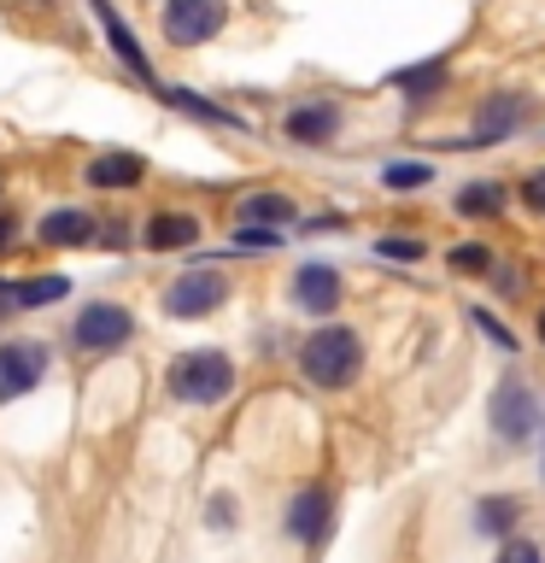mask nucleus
Here are the masks:
<instances>
[{
  "mask_svg": "<svg viewBox=\"0 0 545 563\" xmlns=\"http://www.w3.org/2000/svg\"><path fill=\"white\" fill-rule=\"evenodd\" d=\"M135 334V317L123 311V306H112V299H94V306H82L77 311V323H70V341H77L82 352H112V346H123Z\"/></svg>",
  "mask_w": 545,
  "mask_h": 563,
  "instance_id": "423d86ee",
  "label": "nucleus"
},
{
  "mask_svg": "<svg viewBox=\"0 0 545 563\" xmlns=\"http://www.w3.org/2000/svg\"><path fill=\"white\" fill-rule=\"evenodd\" d=\"M469 323H475V329H487V341H499L504 352L516 346V334H510V329H504V323H499V317H492V311H481V306H469Z\"/></svg>",
  "mask_w": 545,
  "mask_h": 563,
  "instance_id": "4be33fe9",
  "label": "nucleus"
},
{
  "mask_svg": "<svg viewBox=\"0 0 545 563\" xmlns=\"http://www.w3.org/2000/svg\"><path fill=\"white\" fill-rule=\"evenodd\" d=\"M158 24H165L170 47H200L229 24V0H165Z\"/></svg>",
  "mask_w": 545,
  "mask_h": 563,
  "instance_id": "7ed1b4c3",
  "label": "nucleus"
},
{
  "mask_svg": "<svg viewBox=\"0 0 545 563\" xmlns=\"http://www.w3.org/2000/svg\"><path fill=\"white\" fill-rule=\"evenodd\" d=\"M47 364H53L47 341H7L0 346V405L35 394L42 376H47Z\"/></svg>",
  "mask_w": 545,
  "mask_h": 563,
  "instance_id": "39448f33",
  "label": "nucleus"
},
{
  "mask_svg": "<svg viewBox=\"0 0 545 563\" xmlns=\"http://www.w3.org/2000/svg\"><path fill=\"white\" fill-rule=\"evenodd\" d=\"M299 369H305L316 387H346V382H358V369H364V341L346 323H323V329L305 334V346H299Z\"/></svg>",
  "mask_w": 545,
  "mask_h": 563,
  "instance_id": "f03ea898",
  "label": "nucleus"
},
{
  "mask_svg": "<svg viewBox=\"0 0 545 563\" xmlns=\"http://www.w3.org/2000/svg\"><path fill=\"white\" fill-rule=\"evenodd\" d=\"M241 223H253V229L293 223V200H288V194H246V200H241Z\"/></svg>",
  "mask_w": 545,
  "mask_h": 563,
  "instance_id": "f3484780",
  "label": "nucleus"
},
{
  "mask_svg": "<svg viewBox=\"0 0 545 563\" xmlns=\"http://www.w3.org/2000/svg\"><path fill=\"white\" fill-rule=\"evenodd\" d=\"M381 183L387 188H422V183H434V165H387Z\"/></svg>",
  "mask_w": 545,
  "mask_h": 563,
  "instance_id": "412c9836",
  "label": "nucleus"
},
{
  "mask_svg": "<svg viewBox=\"0 0 545 563\" xmlns=\"http://www.w3.org/2000/svg\"><path fill=\"white\" fill-rule=\"evenodd\" d=\"M452 271H492L487 246H457V253H452Z\"/></svg>",
  "mask_w": 545,
  "mask_h": 563,
  "instance_id": "b1692460",
  "label": "nucleus"
},
{
  "mask_svg": "<svg viewBox=\"0 0 545 563\" xmlns=\"http://www.w3.org/2000/svg\"><path fill=\"white\" fill-rule=\"evenodd\" d=\"M12 241H18V218H7V211H0V253H7Z\"/></svg>",
  "mask_w": 545,
  "mask_h": 563,
  "instance_id": "c756f323",
  "label": "nucleus"
},
{
  "mask_svg": "<svg viewBox=\"0 0 545 563\" xmlns=\"http://www.w3.org/2000/svg\"><path fill=\"white\" fill-rule=\"evenodd\" d=\"M223 299H229V282L218 271H188L165 288V311L170 317H205V311H218Z\"/></svg>",
  "mask_w": 545,
  "mask_h": 563,
  "instance_id": "6e6552de",
  "label": "nucleus"
},
{
  "mask_svg": "<svg viewBox=\"0 0 545 563\" xmlns=\"http://www.w3.org/2000/svg\"><path fill=\"white\" fill-rule=\"evenodd\" d=\"M381 258H422V241H376Z\"/></svg>",
  "mask_w": 545,
  "mask_h": 563,
  "instance_id": "a878e982",
  "label": "nucleus"
},
{
  "mask_svg": "<svg viewBox=\"0 0 545 563\" xmlns=\"http://www.w3.org/2000/svg\"><path fill=\"white\" fill-rule=\"evenodd\" d=\"M165 387H170V399H182V405H218V399H229V387H235V364H229V352H218V346L176 352L170 369H165Z\"/></svg>",
  "mask_w": 545,
  "mask_h": 563,
  "instance_id": "f257e3e1",
  "label": "nucleus"
},
{
  "mask_svg": "<svg viewBox=\"0 0 545 563\" xmlns=\"http://www.w3.org/2000/svg\"><path fill=\"white\" fill-rule=\"evenodd\" d=\"M522 200H527V211H545V170H534L522 183Z\"/></svg>",
  "mask_w": 545,
  "mask_h": 563,
  "instance_id": "bb28decb",
  "label": "nucleus"
},
{
  "mask_svg": "<svg viewBox=\"0 0 545 563\" xmlns=\"http://www.w3.org/2000/svg\"><path fill=\"white\" fill-rule=\"evenodd\" d=\"M70 294V276L59 271H47V276H18V306H53V299H65Z\"/></svg>",
  "mask_w": 545,
  "mask_h": 563,
  "instance_id": "a211bd4d",
  "label": "nucleus"
},
{
  "mask_svg": "<svg viewBox=\"0 0 545 563\" xmlns=\"http://www.w3.org/2000/svg\"><path fill=\"white\" fill-rule=\"evenodd\" d=\"M12 311H24L18 306V276H0V317H12Z\"/></svg>",
  "mask_w": 545,
  "mask_h": 563,
  "instance_id": "c85d7f7f",
  "label": "nucleus"
},
{
  "mask_svg": "<svg viewBox=\"0 0 545 563\" xmlns=\"http://www.w3.org/2000/svg\"><path fill=\"white\" fill-rule=\"evenodd\" d=\"M211 528H235V499H229V493L211 499Z\"/></svg>",
  "mask_w": 545,
  "mask_h": 563,
  "instance_id": "cd10ccee",
  "label": "nucleus"
},
{
  "mask_svg": "<svg viewBox=\"0 0 545 563\" xmlns=\"http://www.w3.org/2000/svg\"><path fill=\"white\" fill-rule=\"evenodd\" d=\"M147 253H182V246L200 241V218L193 211H158V218H147Z\"/></svg>",
  "mask_w": 545,
  "mask_h": 563,
  "instance_id": "4468645a",
  "label": "nucleus"
},
{
  "mask_svg": "<svg viewBox=\"0 0 545 563\" xmlns=\"http://www.w3.org/2000/svg\"><path fill=\"white\" fill-rule=\"evenodd\" d=\"M527 118V100L522 95H487L481 100V118H475V147H499V141L516 135V123Z\"/></svg>",
  "mask_w": 545,
  "mask_h": 563,
  "instance_id": "9d476101",
  "label": "nucleus"
},
{
  "mask_svg": "<svg viewBox=\"0 0 545 563\" xmlns=\"http://www.w3.org/2000/svg\"><path fill=\"white\" fill-rule=\"evenodd\" d=\"M281 528H288V540L299 545H323L329 528H334V493L329 487H305L288 499V517H281Z\"/></svg>",
  "mask_w": 545,
  "mask_h": 563,
  "instance_id": "0eeeda50",
  "label": "nucleus"
},
{
  "mask_svg": "<svg viewBox=\"0 0 545 563\" xmlns=\"http://www.w3.org/2000/svg\"><path fill=\"white\" fill-rule=\"evenodd\" d=\"M235 246H241V253H246V246H253V253H270V246H281V235H276V229H253V223H241Z\"/></svg>",
  "mask_w": 545,
  "mask_h": 563,
  "instance_id": "5701e85b",
  "label": "nucleus"
},
{
  "mask_svg": "<svg viewBox=\"0 0 545 563\" xmlns=\"http://www.w3.org/2000/svg\"><path fill=\"white\" fill-rule=\"evenodd\" d=\"M540 341H545V311H540Z\"/></svg>",
  "mask_w": 545,
  "mask_h": 563,
  "instance_id": "7c9ffc66",
  "label": "nucleus"
},
{
  "mask_svg": "<svg viewBox=\"0 0 545 563\" xmlns=\"http://www.w3.org/2000/svg\"><path fill=\"white\" fill-rule=\"evenodd\" d=\"M288 141H305V147H316V141H329L334 130H341V106L334 100H305V106H293L288 112Z\"/></svg>",
  "mask_w": 545,
  "mask_h": 563,
  "instance_id": "f8f14e48",
  "label": "nucleus"
},
{
  "mask_svg": "<svg viewBox=\"0 0 545 563\" xmlns=\"http://www.w3.org/2000/svg\"><path fill=\"white\" fill-rule=\"evenodd\" d=\"M516 517H522V505L510 499V493H492V499H475V534H510L516 528Z\"/></svg>",
  "mask_w": 545,
  "mask_h": 563,
  "instance_id": "dca6fc26",
  "label": "nucleus"
},
{
  "mask_svg": "<svg viewBox=\"0 0 545 563\" xmlns=\"http://www.w3.org/2000/svg\"><path fill=\"white\" fill-rule=\"evenodd\" d=\"M492 563H540V545L534 540H504V552Z\"/></svg>",
  "mask_w": 545,
  "mask_h": 563,
  "instance_id": "393cba45",
  "label": "nucleus"
},
{
  "mask_svg": "<svg viewBox=\"0 0 545 563\" xmlns=\"http://www.w3.org/2000/svg\"><path fill=\"white\" fill-rule=\"evenodd\" d=\"M393 82H399V88H411V100H429V88L440 82V65L429 59V65H411V70H393Z\"/></svg>",
  "mask_w": 545,
  "mask_h": 563,
  "instance_id": "aec40b11",
  "label": "nucleus"
},
{
  "mask_svg": "<svg viewBox=\"0 0 545 563\" xmlns=\"http://www.w3.org/2000/svg\"><path fill=\"white\" fill-rule=\"evenodd\" d=\"M487 417H492V434H499V440H510V446H527V440H534V429H540V399L527 394V382L504 376L499 387H492Z\"/></svg>",
  "mask_w": 545,
  "mask_h": 563,
  "instance_id": "20e7f679",
  "label": "nucleus"
},
{
  "mask_svg": "<svg viewBox=\"0 0 545 563\" xmlns=\"http://www.w3.org/2000/svg\"><path fill=\"white\" fill-rule=\"evenodd\" d=\"M147 176V158L141 153H100L88 158V188H105V194H123Z\"/></svg>",
  "mask_w": 545,
  "mask_h": 563,
  "instance_id": "ddd939ff",
  "label": "nucleus"
},
{
  "mask_svg": "<svg viewBox=\"0 0 545 563\" xmlns=\"http://www.w3.org/2000/svg\"><path fill=\"white\" fill-rule=\"evenodd\" d=\"M293 306L311 317H329L341 306V271L334 264H299L293 271Z\"/></svg>",
  "mask_w": 545,
  "mask_h": 563,
  "instance_id": "1a4fd4ad",
  "label": "nucleus"
},
{
  "mask_svg": "<svg viewBox=\"0 0 545 563\" xmlns=\"http://www.w3.org/2000/svg\"><path fill=\"white\" fill-rule=\"evenodd\" d=\"M94 18H100V30H105V42H112V53H118V59L130 65L141 82H153V65H147V53H141L135 30H130V24H123V18L112 12V0H94ZM153 88H158V82H153Z\"/></svg>",
  "mask_w": 545,
  "mask_h": 563,
  "instance_id": "9b49d317",
  "label": "nucleus"
},
{
  "mask_svg": "<svg viewBox=\"0 0 545 563\" xmlns=\"http://www.w3.org/2000/svg\"><path fill=\"white\" fill-rule=\"evenodd\" d=\"M457 211H464V218H499V211H504V188L499 183H469L464 194H457Z\"/></svg>",
  "mask_w": 545,
  "mask_h": 563,
  "instance_id": "6ab92c4d",
  "label": "nucleus"
},
{
  "mask_svg": "<svg viewBox=\"0 0 545 563\" xmlns=\"http://www.w3.org/2000/svg\"><path fill=\"white\" fill-rule=\"evenodd\" d=\"M94 218H88L82 206H59V211H47L42 223H35V235H42L47 246H88L94 241Z\"/></svg>",
  "mask_w": 545,
  "mask_h": 563,
  "instance_id": "2eb2a0df",
  "label": "nucleus"
}]
</instances>
